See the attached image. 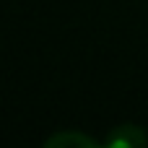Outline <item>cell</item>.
<instances>
[{
	"instance_id": "6da1fadb",
	"label": "cell",
	"mask_w": 148,
	"mask_h": 148,
	"mask_svg": "<svg viewBox=\"0 0 148 148\" xmlns=\"http://www.w3.org/2000/svg\"><path fill=\"white\" fill-rule=\"evenodd\" d=\"M104 146L107 148H140L148 146V135L143 127L133 125V122H125V125H117L109 130V135L104 138Z\"/></svg>"
},
{
	"instance_id": "7a4b0ae2",
	"label": "cell",
	"mask_w": 148,
	"mask_h": 148,
	"mask_svg": "<svg viewBox=\"0 0 148 148\" xmlns=\"http://www.w3.org/2000/svg\"><path fill=\"white\" fill-rule=\"evenodd\" d=\"M47 148H99V143L81 133V130H65V133H55L52 138H47Z\"/></svg>"
}]
</instances>
